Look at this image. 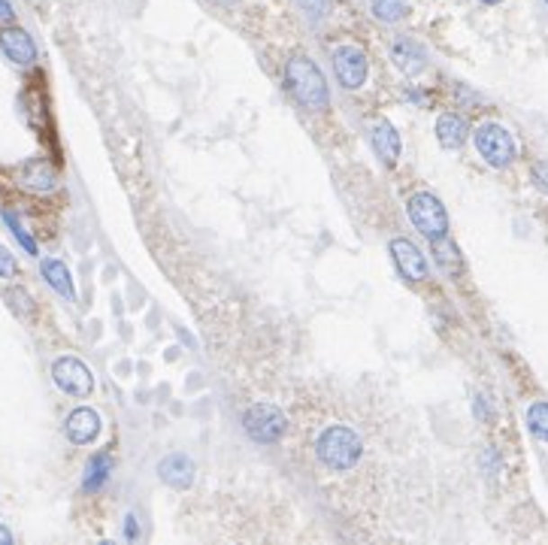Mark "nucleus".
Listing matches in <instances>:
<instances>
[{
    "instance_id": "nucleus-23",
    "label": "nucleus",
    "mask_w": 548,
    "mask_h": 545,
    "mask_svg": "<svg viewBox=\"0 0 548 545\" xmlns=\"http://www.w3.org/2000/svg\"><path fill=\"white\" fill-rule=\"evenodd\" d=\"M10 276H15V258L6 246H0V279H10Z\"/></svg>"
},
{
    "instance_id": "nucleus-16",
    "label": "nucleus",
    "mask_w": 548,
    "mask_h": 545,
    "mask_svg": "<svg viewBox=\"0 0 548 545\" xmlns=\"http://www.w3.org/2000/svg\"><path fill=\"white\" fill-rule=\"evenodd\" d=\"M22 179H24V185L34 188V192H52V188L58 185L55 170L49 167L46 161H28L22 167Z\"/></svg>"
},
{
    "instance_id": "nucleus-26",
    "label": "nucleus",
    "mask_w": 548,
    "mask_h": 545,
    "mask_svg": "<svg viewBox=\"0 0 548 545\" xmlns=\"http://www.w3.org/2000/svg\"><path fill=\"white\" fill-rule=\"evenodd\" d=\"M124 536H128L130 542L139 540V524H137V515H128V518H124Z\"/></svg>"
},
{
    "instance_id": "nucleus-30",
    "label": "nucleus",
    "mask_w": 548,
    "mask_h": 545,
    "mask_svg": "<svg viewBox=\"0 0 548 545\" xmlns=\"http://www.w3.org/2000/svg\"><path fill=\"white\" fill-rule=\"evenodd\" d=\"M479 4H488V6H497V4H503V0H479Z\"/></svg>"
},
{
    "instance_id": "nucleus-19",
    "label": "nucleus",
    "mask_w": 548,
    "mask_h": 545,
    "mask_svg": "<svg viewBox=\"0 0 548 545\" xmlns=\"http://www.w3.org/2000/svg\"><path fill=\"white\" fill-rule=\"evenodd\" d=\"M527 427L536 440L548 442V403L545 400H539L527 409Z\"/></svg>"
},
{
    "instance_id": "nucleus-27",
    "label": "nucleus",
    "mask_w": 548,
    "mask_h": 545,
    "mask_svg": "<svg viewBox=\"0 0 548 545\" xmlns=\"http://www.w3.org/2000/svg\"><path fill=\"white\" fill-rule=\"evenodd\" d=\"M15 22V10L10 0H0V24H13Z\"/></svg>"
},
{
    "instance_id": "nucleus-1",
    "label": "nucleus",
    "mask_w": 548,
    "mask_h": 545,
    "mask_svg": "<svg viewBox=\"0 0 548 545\" xmlns=\"http://www.w3.org/2000/svg\"><path fill=\"white\" fill-rule=\"evenodd\" d=\"M315 454H319V460L330 473H348V469L361 464L364 442L358 431H352V427L330 424L319 433V440H315Z\"/></svg>"
},
{
    "instance_id": "nucleus-7",
    "label": "nucleus",
    "mask_w": 548,
    "mask_h": 545,
    "mask_svg": "<svg viewBox=\"0 0 548 545\" xmlns=\"http://www.w3.org/2000/svg\"><path fill=\"white\" fill-rule=\"evenodd\" d=\"M334 73H337L339 85L346 91H355L367 82L370 61L358 46H339L334 52Z\"/></svg>"
},
{
    "instance_id": "nucleus-15",
    "label": "nucleus",
    "mask_w": 548,
    "mask_h": 545,
    "mask_svg": "<svg viewBox=\"0 0 548 545\" xmlns=\"http://www.w3.org/2000/svg\"><path fill=\"white\" fill-rule=\"evenodd\" d=\"M40 270H43V279L49 282V288H55L61 297H67V300H73L76 297V291H73V279H70V270L64 261L58 258H46L43 264H40Z\"/></svg>"
},
{
    "instance_id": "nucleus-4",
    "label": "nucleus",
    "mask_w": 548,
    "mask_h": 545,
    "mask_svg": "<svg viewBox=\"0 0 548 545\" xmlns=\"http://www.w3.org/2000/svg\"><path fill=\"white\" fill-rule=\"evenodd\" d=\"M406 212H409L412 225L427 239H439L448 234V216H445V206L439 203V197L427 194V192L412 194L409 203H406Z\"/></svg>"
},
{
    "instance_id": "nucleus-14",
    "label": "nucleus",
    "mask_w": 548,
    "mask_h": 545,
    "mask_svg": "<svg viewBox=\"0 0 548 545\" xmlns=\"http://www.w3.org/2000/svg\"><path fill=\"white\" fill-rule=\"evenodd\" d=\"M436 139L443 148H461L467 143V121L461 119V115H439L436 119Z\"/></svg>"
},
{
    "instance_id": "nucleus-29",
    "label": "nucleus",
    "mask_w": 548,
    "mask_h": 545,
    "mask_svg": "<svg viewBox=\"0 0 548 545\" xmlns=\"http://www.w3.org/2000/svg\"><path fill=\"white\" fill-rule=\"evenodd\" d=\"M212 4H219V6H234L237 0H212Z\"/></svg>"
},
{
    "instance_id": "nucleus-18",
    "label": "nucleus",
    "mask_w": 548,
    "mask_h": 545,
    "mask_svg": "<svg viewBox=\"0 0 548 545\" xmlns=\"http://www.w3.org/2000/svg\"><path fill=\"white\" fill-rule=\"evenodd\" d=\"M370 13L382 24H397L409 19V0H370Z\"/></svg>"
},
{
    "instance_id": "nucleus-6",
    "label": "nucleus",
    "mask_w": 548,
    "mask_h": 545,
    "mask_svg": "<svg viewBox=\"0 0 548 545\" xmlns=\"http://www.w3.org/2000/svg\"><path fill=\"white\" fill-rule=\"evenodd\" d=\"M52 379L61 391L73 394V398H88L94 391V376L79 358H58L52 363Z\"/></svg>"
},
{
    "instance_id": "nucleus-24",
    "label": "nucleus",
    "mask_w": 548,
    "mask_h": 545,
    "mask_svg": "<svg viewBox=\"0 0 548 545\" xmlns=\"http://www.w3.org/2000/svg\"><path fill=\"white\" fill-rule=\"evenodd\" d=\"M534 185L548 197V164H536L534 167Z\"/></svg>"
},
{
    "instance_id": "nucleus-31",
    "label": "nucleus",
    "mask_w": 548,
    "mask_h": 545,
    "mask_svg": "<svg viewBox=\"0 0 548 545\" xmlns=\"http://www.w3.org/2000/svg\"><path fill=\"white\" fill-rule=\"evenodd\" d=\"M545 4H548V0H545Z\"/></svg>"
},
{
    "instance_id": "nucleus-8",
    "label": "nucleus",
    "mask_w": 548,
    "mask_h": 545,
    "mask_svg": "<svg viewBox=\"0 0 548 545\" xmlns=\"http://www.w3.org/2000/svg\"><path fill=\"white\" fill-rule=\"evenodd\" d=\"M391 258H394L403 279H409V282H421V279H427L425 255H421L418 246L409 243V239H403V237L391 239Z\"/></svg>"
},
{
    "instance_id": "nucleus-9",
    "label": "nucleus",
    "mask_w": 548,
    "mask_h": 545,
    "mask_svg": "<svg viewBox=\"0 0 548 545\" xmlns=\"http://www.w3.org/2000/svg\"><path fill=\"white\" fill-rule=\"evenodd\" d=\"M391 61H394L397 70L406 73V76H418V73L427 67V52L418 40L397 37L391 43Z\"/></svg>"
},
{
    "instance_id": "nucleus-28",
    "label": "nucleus",
    "mask_w": 548,
    "mask_h": 545,
    "mask_svg": "<svg viewBox=\"0 0 548 545\" xmlns=\"http://www.w3.org/2000/svg\"><path fill=\"white\" fill-rule=\"evenodd\" d=\"M10 542H13V533L6 531L4 524H0V545H10Z\"/></svg>"
},
{
    "instance_id": "nucleus-20",
    "label": "nucleus",
    "mask_w": 548,
    "mask_h": 545,
    "mask_svg": "<svg viewBox=\"0 0 548 545\" xmlns=\"http://www.w3.org/2000/svg\"><path fill=\"white\" fill-rule=\"evenodd\" d=\"M430 243H434V258H436L439 267H443V270H458L461 267V255H458V249H454V243H448L445 237L430 239Z\"/></svg>"
},
{
    "instance_id": "nucleus-2",
    "label": "nucleus",
    "mask_w": 548,
    "mask_h": 545,
    "mask_svg": "<svg viewBox=\"0 0 548 545\" xmlns=\"http://www.w3.org/2000/svg\"><path fill=\"white\" fill-rule=\"evenodd\" d=\"M285 82L292 88V94L301 101L306 110L321 112L328 110L330 103V88L325 73L319 70V64L306 55H294L292 61L285 64Z\"/></svg>"
},
{
    "instance_id": "nucleus-10",
    "label": "nucleus",
    "mask_w": 548,
    "mask_h": 545,
    "mask_svg": "<svg viewBox=\"0 0 548 545\" xmlns=\"http://www.w3.org/2000/svg\"><path fill=\"white\" fill-rule=\"evenodd\" d=\"M0 49H4V55L10 58L13 64H19V67H28V64L37 61L34 40H31L28 31H22V28L0 31Z\"/></svg>"
},
{
    "instance_id": "nucleus-25",
    "label": "nucleus",
    "mask_w": 548,
    "mask_h": 545,
    "mask_svg": "<svg viewBox=\"0 0 548 545\" xmlns=\"http://www.w3.org/2000/svg\"><path fill=\"white\" fill-rule=\"evenodd\" d=\"M10 300H15V309L22 312V316H28L31 312V297L22 291V288H15V291H10Z\"/></svg>"
},
{
    "instance_id": "nucleus-13",
    "label": "nucleus",
    "mask_w": 548,
    "mask_h": 545,
    "mask_svg": "<svg viewBox=\"0 0 548 545\" xmlns=\"http://www.w3.org/2000/svg\"><path fill=\"white\" fill-rule=\"evenodd\" d=\"M157 476L164 485H170L173 491H185L194 482V464H191L188 454H167V458L157 464Z\"/></svg>"
},
{
    "instance_id": "nucleus-17",
    "label": "nucleus",
    "mask_w": 548,
    "mask_h": 545,
    "mask_svg": "<svg viewBox=\"0 0 548 545\" xmlns=\"http://www.w3.org/2000/svg\"><path fill=\"white\" fill-rule=\"evenodd\" d=\"M110 469H112V458L110 454H94L85 467V476H82V488L85 491H101L110 478Z\"/></svg>"
},
{
    "instance_id": "nucleus-21",
    "label": "nucleus",
    "mask_w": 548,
    "mask_h": 545,
    "mask_svg": "<svg viewBox=\"0 0 548 545\" xmlns=\"http://www.w3.org/2000/svg\"><path fill=\"white\" fill-rule=\"evenodd\" d=\"M4 221H6V225H10L13 237H15V239H19V243H22V249L28 252V255H37V243H34V239H31V234H28V230H24V225H22V221L15 219V212L4 210Z\"/></svg>"
},
{
    "instance_id": "nucleus-3",
    "label": "nucleus",
    "mask_w": 548,
    "mask_h": 545,
    "mask_svg": "<svg viewBox=\"0 0 548 545\" xmlns=\"http://www.w3.org/2000/svg\"><path fill=\"white\" fill-rule=\"evenodd\" d=\"M243 431L255 442H276L288 431V418L276 403H255L243 412Z\"/></svg>"
},
{
    "instance_id": "nucleus-11",
    "label": "nucleus",
    "mask_w": 548,
    "mask_h": 545,
    "mask_svg": "<svg viewBox=\"0 0 548 545\" xmlns=\"http://www.w3.org/2000/svg\"><path fill=\"white\" fill-rule=\"evenodd\" d=\"M64 431H67V440L70 442L88 445V442H94L97 436H101V415H97L94 409H88V407H79V409L70 412Z\"/></svg>"
},
{
    "instance_id": "nucleus-22",
    "label": "nucleus",
    "mask_w": 548,
    "mask_h": 545,
    "mask_svg": "<svg viewBox=\"0 0 548 545\" xmlns=\"http://www.w3.org/2000/svg\"><path fill=\"white\" fill-rule=\"evenodd\" d=\"M297 6H301V13L310 22H321V19H328V15H330L334 0H297Z\"/></svg>"
},
{
    "instance_id": "nucleus-12",
    "label": "nucleus",
    "mask_w": 548,
    "mask_h": 545,
    "mask_svg": "<svg viewBox=\"0 0 548 545\" xmlns=\"http://www.w3.org/2000/svg\"><path fill=\"white\" fill-rule=\"evenodd\" d=\"M370 139H373V148H376V155L388 164V167H394V164L400 161V148H403L400 146V134H397V128L388 119H376V121H373Z\"/></svg>"
},
{
    "instance_id": "nucleus-5",
    "label": "nucleus",
    "mask_w": 548,
    "mask_h": 545,
    "mask_svg": "<svg viewBox=\"0 0 548 545\" xmlns=\"http://www.w3.org/2000/svg\"><path fill=\"white\" fill-rule=\"evenodd\" d=\"M476 148H479L481 158L497 170L509 167V164L515 161V155H518L512 134L503 125H494V121H488V125H481L476 130Z\"/></svg>"
}]
</instances>
